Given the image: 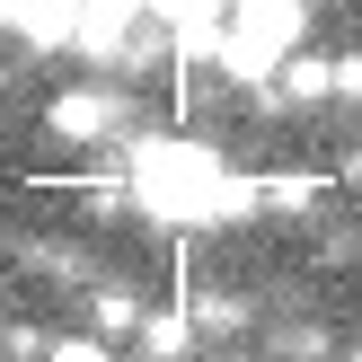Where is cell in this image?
Returning a JSON list of instances; mask_svg holds the SVG:
<instances>
[{
  "label": "cell",
  "mask_w": 362,
  "mask_h": 362,
  "mask_svg": "<svg viewBox=\"0 0 362 362\" xmlns=\"http://www.w3.org/2000/svg\"><path fill=\"white\" fill-rule=\"evenodd\" d=\"M0 27H9V0H0Z\"/></svg>",
  "instance_id": "12"
},
{
  "label": "cell",
  "mask_w": 362,
  "mask_h": 362,
  "mask_svg": "<svg viewBox=\"0 0 362 362\" xmlns=\"http://www.w3.org/2000/svg\"><path fill=\"white\" fill-rule=\"evenodd\" d=\"M300 35H310V0H230V18H221V80H239V88H265L283 62L300 53Z\"/></svg>",
  "instance_id": "2"
},
{
  "label": "cell",
  "mask_w": 362,
  "mask_h": 362,
  "mask_svg": "<svg viewBox=\"0 0 362 362\" xmlns=\"http://www.w3.org/2000/svg\"><path fill=\"white\" fill-rule=\"evenodd\" d=\"M257 194H265V212H318V194H327V177H310V168H274V177H257Z\"/></svg>",
  "instance_id": "6"
},
{
  "label": "cell",
  "mask_w": 362,
  "mask_h": 362,
  "mask_svg": "<svg viewBox=\"0 0 362 362\" xmlns=\"http://www.w3.org/2000/svg\"><path fill=\"white\" fill-rule=\"evenodd\" d=\"M71 18H80V0H9V27L27 35L35 53H62L71 45Z\"/></svg>",
  "instance_id": "5"
},
{
  "label": "cell",
  "mask_w": 362,
  "mask_h": 362,
  "mask_svg": "<svg viewBox=\"0 0 362 362\" xmlns=\"http://www.w3.org/2000/svg\"><path fill=\"white\" fill-rule=\"evenodd\" d=\"M141 0H80V18H71V53H88V62H124V45L141 35Z\"/></svg>",
  "instance_id": "4"
},
{
  "label": "cell",
  "mask_w": 362,
  "mask_h": 362,
  "mask_svg": "<svg viewBox=\"0 0 362 362\" xmlns=\"http://www.w3.org/2000/svg\"><path fill=\"white\" fill-rule=\"evenodd\" d=\"M45 362H115V345H106L98 327H80V336H53V345H45Z\"/></svg>",
  "instance_id": "10"
},
{
  "label": "cell",
  "mask_w": 362,
  "mask_h": 362,
  "mask_svg": "<svg viewBox=\"0 0 362 362\" xmlns=\"http://www.w3.org/2000/svg\"><path fill=\"white\" fill-rule=\"evenodd\" d=\"M336 98H354V106H362V53H345V62H336Z\"/></svg>",
  "instance_id": "11"
},
{
  "label": "cell",
  "mask_w": 362,
  "mask_h": 362,
  "mask_svg": "<svg viewBox=\"0 0 362 362\" xmlns=\"http://www.w3.org/2000/svg\"><path fill=\"white\" fill-rule=\"evenodd\" d=\"M124 115H133V98H124V88H62V98L45 106V133L71 141V151H98V141L124 133Z\"/></svg>",
  "instance_id": "3"
},
{
  "label": "cell",
  "mask_w": 362,
  "mask_h": 362,
  "mask_svg": "<svg viewBox=\"0 0 362 362\" xmlns=\"http://www.w3.org/2000/svg\"><path fill=\"white\" fill-rule=\"evenodd\" d=\"M141 9H151L168 35H186V27H221V18H230V0H141Z\"/></svg>",
  "instance_id": "9"
},
{
  "label": "cell",
  "mask_w": 362,
  "mask_h": 362,
  "mask_svg": "<svg viewBox=\"0 0 362 362\" xmlns=\"http://www.w3.org/2000/svg\"><path fill=\"white\" fill-rule=\"evenodd\" d=\"M133 345H141V362H177V354H194V318L186 310H151Z\"/></svg>",
  "instance_id": "7"
},
{
  "label": "cell",
  "mask_w": 362,
  "mask_h": 362,
  "mask_svg": "<svg viewBox=\"0 0 362 362\" xmlns=\"http://www.w3.org/2000/svg\"><path fill=\"white\" fill-rule=\"evenodd\" d=\"M141 318H151V310H141V300L124 292V283H115V292H88V327H98L106 345H124V336H141Z\"/></svg>",
  "instance_id": "8"
},
{
  "label": "cell",
  "mask_w": 362,
  "mask_h": 362,
  "mask_svg": "<svg viewBox=\"0 0 362 362\" xmlns=\"http://www.w3.org/2000/svg\"><path fill=\"white\" fill-rule=\"evenodd\" d=\"M124 186H133V212H151L168 230H212V221H239V212L265 204L257 177L221 168V151L186 141V133H151L133 151V168H124Z\"/></svg>",
  "instance_id": "1"
}]
</instances>
